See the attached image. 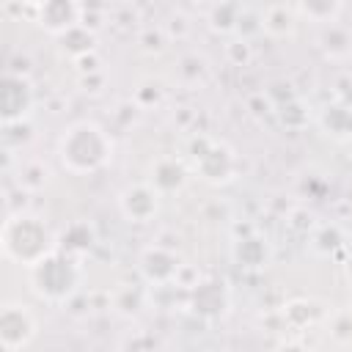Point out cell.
I'll return each mask as SVG.
<instances>
[{
    "mask_svg": "<svg viewBox=\"0 0 352 352\" xmlns=\"http://www.w3.org/2000/svg\"><path fill=\"white\" fill-rule=\"evenodd\" d=\"M0 242H3L6 258L22 264L25 270H30L41 258H47L52 250H58V242H55L52 231L47 228V223L30 212L8 214L3 223Z\"/></svg>",
    "mask_w": 352,
    "mask_h": 352,
    "instance_id": "obj_1",
    "label": "cell"
},
{
    "mask_svg": "<svg viewBox=\"0 0 352 352\" xmlns=\"http://www.w3.org/2000/svg\"><path fill=\"white\" fill-rule=\"evenodd\" d=\"M113 157L110 135L94 121H77L58 140V160L69 173H94Z\"/></svg>",
    "mask_w": 352,
    "mask_h": 352,
    "instance_id": "obj_2",
    "label": "cell"
},
{
    "mask_svg": "<svg viewBox=\"0 0 352 352\" xmlns=\"http://www.w3.org/2000/svg\"><path fill=\"white\" fill-rule=\"evenodd\" d=\"M30 292L47 302H66L80 286V261L63 250H52L47 258L28 270Z\"/></svg>",
    "mask_w": 352,
    "mask_h": 352,
    "instance_id": "obj_3",
    "label": "cell"
},
{
    "mask_svg": "<svg viewBox=\"0 0 352 352\" xmlns=\"http://www.w3.org/2000/svg\"><path fill=\"white\" fill-rule=\"evenodd\" d=\"M38 322L22 302H6L0 311V344L3 352H19L36 338Z\"/></svg>",
    "mask_w": 352,
    "mask_h": 352,
    "instance_id": "obj_4",
    "label": "cell"
},
{
    "mask_svg": "<svg viewBox=\"0 0 352 352\" xmlns=\"http://www.w3.org/2000/svg\"><path fill=\"white\" fill-rule=\"evenodd\" d=\"M0 102H3V121L6 124L8 121H25V116L33 107V85H30V80L25 74L6 72Z\"/></svg>",
    "mask_w": 352,
    "mask_h": 352,
    "instance_id": "obj_5",
    "label": "cell"
},
{
    "mask_svg": "<svg viewBox=\"0 0 352 352\" xmlns=\"http://www.w3.org/2000/svg\"><path fill=\"white\" fill-rule=\"evenodd\" d=\"M80 14H82V6L80 3H69V0L38 3L36 6V25L44 28L50 36L60 38L63 33H69L72 28L80 25Z\"/></svg>",
    "mask_w": 352,
    "mask_h": 352,
    "instance_id": "obj_6",
    "label": "cell"
},
{
    "mask_svg": "<svg viewBox=\"0 0 352 352\" xmlns=\"http://www.w3.org/2000/svg\"><path fill=\"white\" fill-rule=\"evenodd\" d=\"M118 206L124 212L126 220L132 223H146L157 214V206H160V192L151 187V184H135V187H126L118 198Z\"/></svg>",
    "mask_w": 352,
    "mask_h": 352,
    "instance_id": "obj_7",
    "label": "cell"
},
{
    "mask_svg": "<svg viewBox=\"0 0 352 352\" xmlns=\"http://www.w3.org/2000/svg\"><path fill=\"white\" fill-rule=\"evenodd\" d=\"M297 28V11L294 6H286V3H275V6H267L261 11V30L270 33L272 38H286L292 36Z\"/></svg>",
    "mask_w": 352,
    "mask_h": 352,
    "instance_id": "obj_8",
    "label": "cell"
},
{
    "mask_svg": "<svg viewBox=\"0 0 352 352\" xmlns=\"http://www.w3.org/2000/svg\"><path fill=\"white\" fill-rule=\"evenodd\" d=\"M184 179H187V170L173 157H162L151 168V187L157 192H173V190H179L184 184Z\"/></svg>",
    "mask_w": 352,
    "mask_h": 352,
    "instance_id": "obj_9",
    "label": "cell"
},
{
    "mask_svg": "<svg viewBox=\"0 0 352 352\" xmlns=\"http://www.w3.org/2000/svg\"><path fill=\"white\" fill-rule=\"evenodd\" d=\"M58 47H60V52H66L69 58L80 60V58L96 52V38H94V33H91L88 28L77 25V28H72L69 33H63V36L58 38Z\"/></svg>",
    "mask_w": 352,
    "mask_h": 352,
    "instance_id": "obj_10",
    "label": "cell"
},
{
    "mask_svg": "<svg viewBox=\"0 0 352 352\" xmlns=\"http://www.w3.org/2000/svg\"><path fill=\"white\" fill-rule=\"evenodd\" d=\"M47 182H50V168L41 160H25V162H19V168H16V184H19V190L38 192V190L47 187Z\"/></svg>",
    "mask_w": 352,
    "mask_h": 352,
    "instance_id": "obj_11",
    "label": "cell"
},
{
    "mask_svg": "<svg viewBox=\"0 0 352 352\" xmlns=\"http://www.w3.org/2000/svg\"><path fill=\"white\" fill-rule=\"evenodd\" d=\"M322 50H324L330 58H336V60L349 58V55H352V33H349L346 28L336 25V22L327 25L324 33H322Z\"/></svg>",
    "mask_w": 352,
    "mask_h": 352,
    "instance_id": "obj_12",
    "label": "cell"
},
{
    "mask_svg": "<svg viewBox=\"0 0 352 352\" xmlns=\"http://www.w3.org/2000/svg\"><path fill=\"white\" fill-rule=\"evenodd\" d=\"M239 19H242V6H236V3H220V6H212L209 8V25L217 33L236 30L239 28Z\"/></svg>",
    "mask_w": 352,
    "mask_h": 352,
    "instance_id": "obj_13",
    "label": "cell"
},
{
    "mask_svg": "<svg viewBox=\"0 0 352 352\" xmlns=\"http://www.w3.org/2000/svg\"><path fill=\"white\" fill-rule=\"evenodd\" d=\"M324 129H330L336 138H349L352 135V110L344 104H333L322 113Z\"/></svg>",
    "mask_w": 352,
    "mask_h": 352,
    "instance_id": "obj_14",
    "label": "cell"
},
{
    "mask_svg": "<svg viewBox=\"0 0 352 352\" xmlns=\"http://www.w3.org/2000/svg\"><path fill=\"white\" fill-rule=\"evenodd\" d=\"M297 16H308L311 22H324V25H333L338 19V14L344 11L341 3H300L294 6Z\"/></svg>",
    "mask_w": 352,
    "mask_h": 352,
    "instance_id": "obj_15",
    "label": "cell"
},
{
    "mask_svg": "<svg viewBox=\"0 0 352 352\" xmlns=\"http://www.w3.org/2000/svg\"><path fill=\"white\" fill-rule=\"evenodd\" d=\"M330 336L336 341H352V311H338L330 322Z\"/></svg>",
    "mask_w": 352,
    "mask_h": 352,
    "instance_id": "obj_16",
    "label": "cell"
},
{
    "mask_svg": "<svg viewBox=\"0 0 352 352\" xmlns=\"http://www.w3.org/2000/svg\"><path fill=\"white\" fill-rule=\"evenodd\" d=\"M226 55H228L231 63L245 66V63L253 58V50H250V44H248V38H234V41L226 44Z\"/></svg>",
    "mask_w": 352,
    "mask_h": 352,
    "instance_id": "obj_17",
    "label": "cell"
},
{
    "mask_svg": "<svg viewBox=\"0 0 352 352\" xmlns=\"http://www.w3.org/2000/svg\"><path fill=\"white\" fill-rule=\"evenodd\" d=\"M140 44H143V50H148V52L154 50V52H157V50H162V44H165V33H162L160 28H157V30L146 28V30L140 33Z\"/></svg>",
    "mask_w": 352,
    "mask_h": 352,
    "instance_id": "obj_18",
    "label": "cell"
},
{
    "mask_svg": "<svg viewBox=\"0 0 352 352\" xmlns=\"http://www.w3.org/2000/svg\"><path fill=\"white\" fill-rule=\"evenodd\" d=\"M275 352H311L308 346H302V344H294V341H289V344H280Z\"/></svg>",
    "mask_w": 352,
    "mask_h": 352,
    "instance_id": "obj_19",
    "label": "cell"
},
{
    "mask_svg": "<svg viewBox=\"0 0 352 352\" xmlns=\"http://www.w3.org/2000/svg\"><path fill=\"white\" fill-rule=\"evenodd\" d=\"M344 270H346V278H349V280H352V256H349V261H346V264H344Z\"/></svg>",
    "mask_w": 352,
    "mask_h": 352,
    "instance_id": "obj_20",
    "label": "cell"
}]
</instances>
